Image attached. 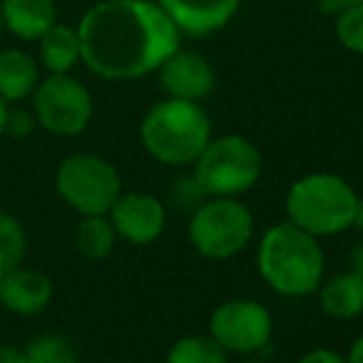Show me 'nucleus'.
Returning a JSON list of instances; mask_svg holds the SVG:
<instances>
[{"mask_svg": "<svg viewBox=\"0 0 363 363\" xmlns=\"http://www.w3.org/2000/svg\"><path fill=\"white\" fill-rule=\"evenodd\" d=\"M82 62L109 82L156 72L178 48L181 33L156 0H99L82 15Z\"/></svg>", "mask_w": 363, "mask_h": 363, "instance_id": "obj_1", "label": "nucleus"}, {"mask_svg": "<svg viewBox=\"0 0 363 363\" xmlns=\"http://www.w3.org/2000/svg\"><path fill=\"white\" fill-rule=\"evenodd\" d=\"M259 277L282 296H309L324 282L326 257L319 238L309 235L291 220L277 223L257 245Z\"/></svg>", "mask_w": 363, "mask_h": 363, "instance_id": "obj_2", "label": "nucleus"}, {"mask_svg": "<svg viewBox=\"0 0 363 363\" xmlns=\"http://www.w3.org/2000/svg\"><path fill=\"white\" fill-rule=\"evenodd\" d=\"M139 134L146 153L158 163L188 166L213 139V126L198 101L166 96L146 111Z\"/></svg>", "mask_w": 363, "mask_h": 363, "instance_id": "obj_3", "label": "nucleus"}, {"mask_svg": "<svg viewBox=\"0 0 363 363\" xmlns=\"http://www.w3.org/2000/svg\"><path fill=\"white\" fill-rule=\"evenodd\" d=\"M356 191L336 173H309L287 193V218L314 238H331L351 228Z\"/></svg>", "mask_w": 363, "mask_h": 363, "instance_id": "obj_4", "label": "nucleus"}, {"mask_svg": "<svg viewBox=\"0 0 363 363\" xmlns=\"http://www.w3.org/2000/svg\"><path fill=\"white\" fill-rule=\"evenodd\" d=\"M262 176V153L240 134H228L211 139L196 158L193 178L206 196L238 198L255 188Z\"/></svg>", "mask_w": 363, "mask_h": 363, "instance_id": "obj_5", "label": "nucleus"}, {"mask_svg": "<svg viewBox=\"0 0 363 363\" xmlns=\"http://www.w3.org/2000/svg\"><path fill=\"white\" fill-rule=\"evenodd\" d=\"M255 218L245 203L228 196H211L198 203L188 223V238L198 255L208 259H230L250 245Z\"/></svg>", "mask_w": 363, "mask_h": 363, "instance_id": "obj_6", "label": "nucleus"}, {"mask_svg": "<svg viewBox=\"0 0 363 363\" xmlns=\"http://www.w3.org/2000/svg\"><path fill=\"white\" fill-rule=\"evenodd\" d=\"M55 188L79 216H106L121 196V176L96 153H74L60 163Z\"/></svg>", "mask_w": 363, "mask_h": 363, "instance_id": "obj_7", "label": "nucleus"}, {"mask_svg": "<svg viewBox=\"0 0 363 363\" xmlns=\"http://www.w3.org/2000/svg\"><path fill=\"white\" fill-rule=\"evenodd\" d=\"M33 114L38 126L55 136H77L86 131L94 116L91 94L72 74H50L35 86Z\"/></svg>", "mask_w": 363, "mask_h": 363, "instance_id": "obj_8", "label": "nucleus"}, {"mask_svg": "<svg viewBox=\"0 0 363 363\" xmlns=\"http://www.w3.org/2000/svg\"><path fill=\"white\" fill-rule=\"evenodd\" d=\"M208 329L228 354L247 356L267 349L274 321L262 301L228 299L213 309Z\"/></svg>", "mask_w": 363, "mask_h": 363, "instance_id": "obj_9", "label": "nucleus"}, {"mask_svg": "<svg viewBox=\"0 0 363 363\" xmlns=\"http://www.w3.org/2000/svg\"><path fill=\"white\" fill-rule=\"evenodd\" d=\"M109 220L116 238L131 245H151L166 230V206L151 193H121L109 208Z\"/></svg>", "mask_w": 363, "mask_h": 363, "instance_id": "obj_10", "label": "nucleus"}, {"mask_svg": "<svg viewBox=\"0 0 363 363\" xmlns=\"http://www.w3.org/2000/svg\"><path fill=\"white\" fill-rule=\"evenodd\" d=\"M158 79L168 96L188 101H201L216 89V72L211 62L198 52H186L178 48L158 67Z\"/></svg>", "mask_w": 363, "mask_h": 363, "instance_id": "obj_11", "label": "nucleus"}, {"mask_svg": "<svg viewBox=\"0 0 363 363\" xmlns=\"http://www.w3.org/2000/svg\"><path fill=\"white\" fill-rule=\"evenodd\" d=\"M163 13L171 18L178 33L191 38H206L233 20L240 0H156Z\"/></svg>", "mask_w": 363, "mask_h": 363, "instance_id": "obj_12", "label": "nucleus"}, {"mask_svg": "<svg viewBox=\"0 0 363 363\" xmlns=\"http://www.w3.org/2000/svg\"><path fill=\"white\" fill-rule=\"evenodd\" d=\"M52 301V279L38 269L15 267L0 279V304L18 316H35Z\"/></svg>", "mask_w": 363, "mask_h": 363, "instance_id": "obj_13", "label": "nucleus"}, {"mask_svg": "<svg viewBox=\"0 0 363 363\" xmlns=\"http://www.w3.org/2000/svg\"><path fill=\"white\" fill-rule=\"evenodd\" d=\"M0 13L3 28L28 43H38L57 23L55 0H0Z\"/></svg>", "mask_w": 363, "mask_h": 363, "instance_id": "obj_14", "label": "nucleus"}, {"mask_svg": "<svg viewBox=\"0 0 363 363\" xmlns=\"http://www.w3.org/2000/svg\"><path fill=\"white\" fill-rule=\"evenodd\" d=\"M40 84V62L18 48L0 52V96L8 104H20Z\"/></svg>", "mask_w": 363, "mask_h": 363, "instance_id": "obj_15", "label": "nucleus"}, {"mask_svg": "<svg viewBox=\"0 0 363 363\" xmlns=\"http://www.w3.org/2000/svg\"><path fill=\"white\" fill-rule=\"evenodd\" d=\"M319 304L331 319H356L363 314V279L356 272H341L319 284Z\"/></svg>", "mask_w": 363, "mask_h": 363, "instance_id": "obj_16", "label": "nucleus"}, {"mask_svg": "<svg viewBox=\"0 0 363 363\" xmlns=\"http://www.w3.org/2000/svg\"><path fill=\"white\" fill-rule=\"evenodd\" d=\"M40 43V60L43 67L50 74H67L69 69H74L82 62V45H79V33L72 25L55 23Z\"/></svg>", "mask_w": 363, "mask_h": 363, "instance_id": "obj_17", "label": "nucleus"}, {"mask_svg": "<svg viewBox=\"0 0 363 363\" xmlns=\"http://www.w3.org/2000/svg\"><path fill=\"white\" fill-rule=\"evenodd\" d=\"M74 245L86 259H104L114 252L116 230L106 216H82L74 228Z\"/></svg>", "mask_w": 363, "mask_h": 363, "instance_id": "obj_18", "label": "nucleus"}, {"mask_svg": "<svg viewBox=\"0 0 363 363\" xmlns=\"http://www.w3.org/2000/svg\"><path fill=\"white\" fill-rule=\"evenodd\" d=\"M166 363H228V351L211 334H191L168 349Z\"/></svg>", "mask_w": 363, "mask_h": 363, "instance_id": "obj_19", "label": "nucleus"}, {"mask_svg": "<svg viewBox=\"0 0 363 363\" xmlns=\"http://www.w3.org/2000/svg\"><path fill=\"white\" fill-rule=\"evenodd\" d=\"M28 252V235L18 218L0 213V279L20 267Z\"/></svg>", "mask_w": 363, "mask_h": 363, "instance_id": "obj_20", "label": "nucleus"}, {"mask_svg": "<svg viewBox=\"0 0 363 363\" xmlns=\"http://www.w3.org/2000/svg\"><path fill=\"white\" fill-rule=\"evenodd\" d=\"M28 363H77L79 354L69 336L62 334H43L33 339L25 349Z\"/></svg>", "mask_w": 363, "mask_h": 363, "instance_id": "obj_21", "label": "nucleus"}, {"mask_svg": "<svg viewBox=\"0 0 363 363\" xmlns=\"http://www.w3.org/2000/svg\"><path fill=\"white\" fill-rule=\"evenodd\" d=\"M336 38L349 52L363 55V3L336 15Z\"/></svg>", "mask_w": 363, "mask_h": 363, "instance_id": "obj_22", "label": "nucleus"}, {"mask_svg": "<svg viewBox=\"0 0 363 363\" xmlns=\"http://www.w3.org/2000/svg\"><path fill=\"white\" fill-rule=\"evenodd\" d=\"M38 126L33 109H20V106H8V119H5V136L13 139H28Z\"/></svg>", "mask_w": 363, "mask_h": 363, "instance_id": "obj_23", "label": "nucleus"}, {"mask_svg": "<svg viewBox=\"0 0 363 363\" xmlns=\"http://www.w3.org/2000/svg\"><path fill=\"white\" fill-rule=\"evenodd\" d=\"M296 363H346V356H341L334 349H314L301 356Z\"/></svg>", "mask_w": 363, "mask_h": 363, "instance_id": "obj_24", "label": "nucleus"}, {"mask_svg": "<svg viewBox=\"0 0 363 363\" xmlns=\"http://www.w3.org/2000/svg\"><path fill=\"white\" fill-rule=\"evenodd\" d=\"M363 0H316V8L324 15H339L351 5H361Z\"/></svg>", "mask_w": 363, "mask_h": 363, "instance_id": "obj_25", "label": "nucleus"}, {"mask_svg": "<svg viewBox=\"0 0 363 363\" xmlns=\"http://www.w3.org/2000/svg\"><path fill=\"white\" fill-rule=\"evenodd\" d=\"M0 363H28L25 349H18V346L3 344V346H0Z\"/></svg>", "mask_w": 363, "mask_h": 363, "instance_id": "obj_26", "label": "nucleus"}, {"mask_svg": "<svg viewBox=\"0 0 363 363\" xmlns=\"http://www.w3.org/2000/svg\"><path fill=\"white\" fill-rule=\"evenodd\" d=\"M351 272H356L363 279V240L354 247V252H351Z\"/></svg>", "mask_w": 363, "mask_h": 363, "instance_id": "obj_27", "label": "nucleus"}, {"mask_svg": "<svg viewBox=\"0 0 363 363\" xmlns=\"http://www.w3.org/2000/svg\"><path fill=\"white\" fill-rule=\"evenodd\" d=\"M346 363H363V334L351 344L349 354H346Z\"/></svg>", "mask_w": 363, "mask_h": 363, "instance_id": "obj_28", "label": "nucleus"}, {"mask_svg": "<svg viewBox=\"0 0 363 363\" xmlns=\"http://www.w3.org/2000/svg\"><path fill=\"white\" fill-rule=\"evenodd\" d=\"M351 228L361 230L363 233V198L356 201V208H354V220H351Z\"/></svg>", "mask_w": 363, "mask_h": 363, "instance_id": "obj_29", "label": "nucleus"}, {"mask_svg": "<svg viewBox=\"0 0 363 363\" xmlns=\"http://www.w3.org/2000/svg\"><path fill=\"white\" fill-rule=\"evenodd\" d=\"M8 101L0 96V136H5V119H8Z\"/></svg>", "mask_w": 363, "mask_h": 363, "instance_id": "obj_30", "label": "nucleus"}, {"mask_svg": "<svg viewBox=\"0 0 363 363\" xmlns=\"http://www.w3.org/2000/svg\"><path fill=\"white\" fill-rule=\"evenodd\" d=\"M0 35H3V13H0Z\"/></svg>", "mask_w": 363, "mask_h": 363, "instance_id": "obj_31", "label": "nucleus"}, {"mask_svg": "<svg viewBox=\"0 0 363 363\" xmlns=\"http://www.w3.org/2000/svg\"><path fill=\"white\" fill-rule=\"evenodd\" d=\"M250 363H264V361H250Z\"/></svg>", "mask_w": 363, "mask_h": 363, "instance_id": "obj_32", "label": "nucleus"}]
</instances>
